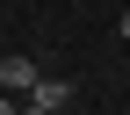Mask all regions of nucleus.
I'll use <instances>...</instances> for the list:
<instances>
[{
	"instance_id": "nucleus-2",
	"label": "nucleus",
	"mask_w": 130,
	"mask_h": 115,
	"mask_svg": "<svg viewBox=\"0 0 130 115\" xmlns=\"http://www.w3.org/2000/svg\"><path fill=\"white\" fill-rule=\"evenodd\" d=\"M29 101H36V108H65V101H72V79H36V86H29Z\"/></svg>"
},
{
	"instance_id": "nucleus-1",
	"label": "nucleus",
	"mask_w": 130,
	"mask_h": 115,
	"mask_svg": "<svg viewBox=\"0 0 130 115\" xmlns=\"http://www.w3.org/2000/svg\"><path fill=\"white\" fill-rule=\"evenodd\" d=\"M36 58H22V51H14V58H0V86H7V94H29V86H36Z\"/></svg>"
},
{
	"instance_id": "nucleus-5",
	"label": "nucleus",
	"mask_w": 130,
	"mask_h": 115,
	"mask_svg": "<svg viewBox=\"0 0 130 115\" xmlns=\"http://www.w3.org/2000/svg\"><path fill=\"white\" fill-rule=\"evenodd\" d=\"M123 43H130V7H123Z\"/></svg>"
},
{
	"instance_id": "nucleus-3",
	"label": "nucleus",
	"mask_w": 130,
	"mask_h": 115,
	"mask_svg": "<svg viewBox=\"0 0 130 115\" xmlns=\"http://www.w3.org/2000/svg\"><path fill=\"white\" fill-rule=\"evenodd\" d=\"M0 115H22V101H14V94H0Z\"/></svg>"
},
{
	"instance_id": "nucleus-4",
	"label": "nucleus",
	"mask_w": 130,
	"mask_h": 115,
	"mask_svg": "<svg viewBox=\"0 0 130 115\" xmlns=\"http://www.w3.org/2000/svg\"><path fill=\"white\" fill-rule=\"evenodd\" d=\"M22 115H51V108H36V101H29V108H22Z\"/></svg>"
}]
</instances>
